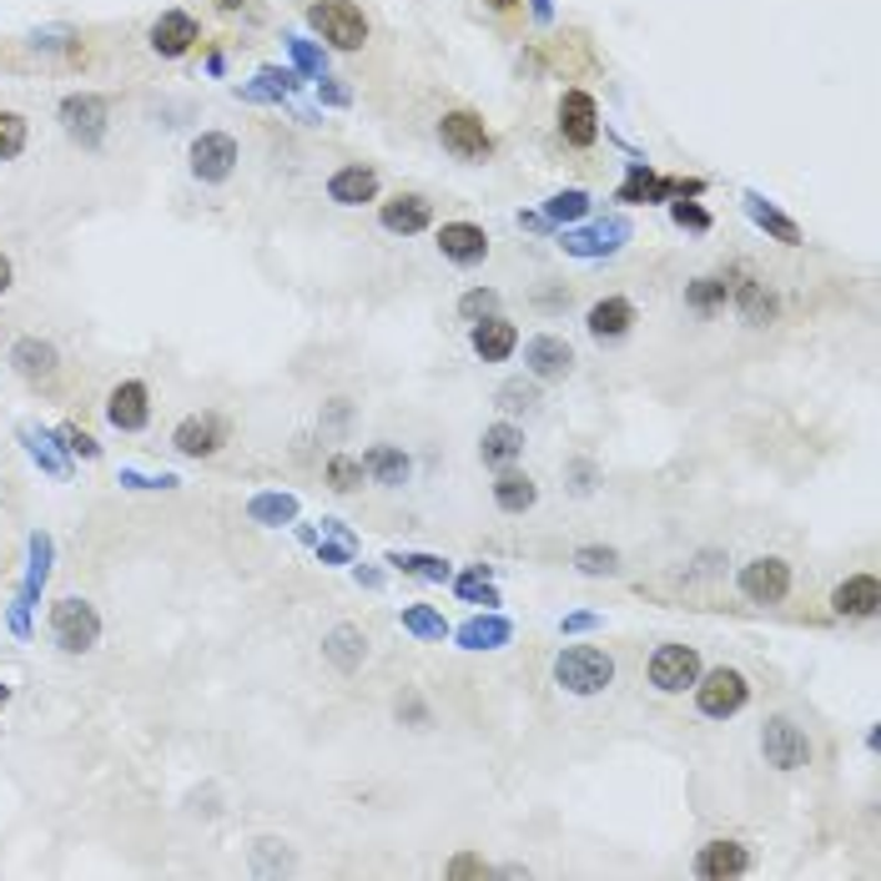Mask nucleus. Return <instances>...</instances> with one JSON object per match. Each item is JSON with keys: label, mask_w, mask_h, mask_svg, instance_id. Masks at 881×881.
I'll return each mask as SVG.
<instances>
[{"label": "nucleus", "mask_w": 881, "mask_h": 881, "mask_svg": "<svg viewBox=\"0 0 881 881\" xmlns=\"http://www.w3.org/2000/svg\"><path fill=\"white\" fill-rule=\"evenodd\" d=\"M555 680L569 696H599L615 680V660L605 650H595V645H569L555 660Z\"/></svg>", "instance_id": "nucleus-1"}, {"label": "nucleus", "mask_w": 881, "mask_h": 881, "mask_svg": "<svg viewBox=\"0 0 881 881\" xmlns=\"http://www.w3.org/2000/svg\"><path fill=\"white\" fill-rule=\"evenodd\" d=\"M307 21H313V31L323 36L327 45H337V51H358V45L368 41V21H363V11L353 0H317L313 11H307Z\"/></svg>", "instance_id": "nucleus-2"}, {"label": "nucleus", "mask_w": 881, "mask_h": 881, "mask_svg": "<svg viewBox=\"0 0 881 881\" xmlns=\"http://www.w3.org/2000/svg\"><path fill=\"white\" fill-rule=\"evenodd\" d=\"M51 635H55V645H61L65 655H81V650H91V645H97L101 615L87 605V599L65 595V599H55V605H51Z\"/></svg>", "instance_id": "nucleus-3"}, {"label": "nucleus", "mask_w": 881, "mask_h": 881, "mask_svg": "<svg viewBox=\"0 0 881 881\" xmlns=\"http://www.w3.org/2000/svg\"><path fill=\"white\" fill-rule=\"evenodd\" d=\"M700 680V655L696 645H660L650 655V686L665 690V696H680L686 686Z\"/></svg>", "instance_id": "nucleus-4"}, {"label": "nucleus", "mask_w": 881, "mask_h": 881, "mask_svg": "<svg viewBox=\"0 0 881 881\" xmlns=\"http://www.w3.org/2000/svg\"><path fill=\"white\" fill-rule=\"evenodd\" d=\"M761 751L776 771H801V766L811 761V740H806V730L791 726L786 716H771L761 726Z\"/></svg>", "instance_id": "nucleus-5"}, {"label": "nucleus", "mask_w": 881, "mask_h": 881, "mask_svg": "<svg viewBox=\"0 0 881 881\" xmlns=\"http://www.w3.org/2000/svg\"><path fill=\"white\" fill-rule=\"evenodd\" d=\"M746 696H751V686H746V675L730 670V665H720V670H710L706 680L696 686V706L706 710L710 720H726L736 716L740 706H746Z\"/></svg>", "instance_id": "nucleus-6"}, {"label": "nucleus", "mask_w": 881, "mask_h": 881, "mask_svg": "<svg viewBox=\"0 0 881 881\" xmlns=\"http://www.w3.org/2000/svg\"><path fill=\"white\" fill-rule=\"evenodd\" d=\"M438 136H444V146L454 156H464V162H484V156L494 152L489 126H484L474 111H448V117L438 121Z\"/></svg>", "instance_id": "nucleus-7"}, {"label": "nucleus", "mask_w": 881, "mask_h": 881, "mask_svg": "<svg viewBox=\"0 0 881 881\" xmlns=\"http://www.w3.org/2000/svg\"><path fill=\"white\" fill-rule=\"evenodd\" d=\"M786 589H791V565L776 555L751 559V565L740 569V595L751 599V605H781Z\"/></svg>", "instance_id": "nucleus-8"}, {"label": "nucleus", "mask_w": 881, "mask_h": 881, "mask_svg": "<svg viewBox=\"0 0 881 881\" xmlns=\"http://www.w3.org/2000/svg\"><path fill=\"white\" fill-rule=\"evenodd\" d=\"M61 121H65V136H71V142L97 146L101 131H107V101L101 97H65Z\"/></svg>", "instance_id": "nucleus-9"}, {"label": "nucleus", "mask_w": 881, "mask_h": 881, "mask_svg": "<svg viewBox=\"0 0 881 881\" xmlns=\"http://www.w3.org/2000/svg\"><path fill=\"white\" fill-rule=\"evenodd\" d=\"M232 166H237V142H232V136L207 131V136L192 142V172L202 176V182H222V176H232Z\"/></svg>", "instance_id": "nucleus-10"}, {"label": "nucleus", "mask_w": 881, "mask_h": 881, "mask_svg": "<svg viewBox=\"0 0 881 881\" xmlns=\"http://www.w3.org/2000/svg\"><path fill=\"white\" fill-rule=\"evenodd\" d=\"M524 363H529L534 378L555 383V378H565V373L575 368V348H569L565 337L545 333V337H529V348H524Z\"/></svg>", "instance_id": "nucleus-11"}, {"label": "nucleus", "mask_w": 881, "mask_h": 881, "mask_svg": "<svg viewBox=\"0 0 881 881\" xmlns=\"http://www.w3.org/2000/svg\"><path fill=\"white\" fill-rule=\"evenodd\" d=\"M222 438H227L222 418H212V414H192V418H182V424H176L172 444L182 448L186 458H212V454L222 448Z\"/></svg>", "instance_id": "nucleus-12"}, {"label": "nucleus", "mask_w": 881, "mask_h": 881, "mask_svg": "<svg viewBox=\"0 0 881 881\" xmlns=\"http://www.w3.org/2000/svg\"><path fill=\"white\" fill-rule=\"evenodd\" d=\"M559 131H565V142H575V146L595 142V136H599L595 97H585V91H565V101H559Z\"/></svg>", "instance_id": "nucleus-13"}, {"label": "nucleus", "mask_w": 881, "mask_h": 881, "mask_svg": "<svg viewBox=\"0 0 881 881\" xmlns=\"http://www.w3.org/2000/svg\"><path fill=\"white\" fill-rule=\"evenodd\" d=\"M107 418L117 428H126V434H136V428H146V418H152V403H146V383H117L107 398Z\"/></svg>", "instance_id": "nucleus-14"}, {"label": "nucleus", "mask_w": 881, "mask_h": 881, "mask_svg": "<svg viewBox=\"0 0 881 881\" xmlns=\"http://www.w3.org/2000/svg\"><path fill=\"white\" fill-rule=\"evenodd\" d=\"M881 605V585L877 575H851L837 585V595H831V609L837 615H851V620H867V615H877Z\"/></svg>", "instance_id": "nucleus-15"}, {"label": "nucleus", "mask_w": 881, "mask_h": 881, "mask_svg": "<svg viewBox=\"0 0 881 881\" xmlns=\"http://www.w3.org/2000/svg\"><path fill=\"white\" fill-rule=\"evenodd\" d=\"M438 247H444L448 262H464V267H474V262H484V252H489V237H484V227H474V222H444V232H438Z\"/></svg>", "instance_id": "nucleus-16"}, {"label": "nucleus", "mask_w": 881, "mask_h": 881, "mask_svg": "<svg viewBox=\"0 0 881 881\" xmlns=\"http://www.w3.org/2000/svg\"><path fill=\"white\" fill-rule=\"evenodd\" d=\"M11 363L26 383H51L55 368H61V353H55L51 343H41V337H21L11 348Z\"/></svg>", "instance_id": "nucleus-17"}, {"label": "nucleus", "mask_w": 881, "mask_h": 881, "mask_svg": "<svg viewBox=\"0 0 881 881\" xmlns=\"http://www.w3.org/2000/svg\"><path fill=\"white\" fill-rule=\"evenodd\" d=\"M327 196H333L337 207H363V202L378 196V176H373L368 166H343V172H333V182H327Z\"/></svg>", "instance_id": "nucleus-18"}, {"label": "nucleus", "mask_w": 881, "mask_h": 881, "mask_svg": "<svg viewBox=\"0 0 881 881\" xmlns=\"http://www.w3.org/2000/svg\"><path fill=\"white\" fill-rule=\"evenodd\" d=\"M428 222H434V207H428L424 196H393V202H383V227L398 232V237H414Z\"/></svg>", "instance_id": "nucleus-19"}, {"label": "nucleus", "mask_w": 881, "mask_h": 881, "mask_svg": "<svg viewBox=\"0 0 881 881\" xmlns=\"http://www.w3.org/2000/svg\"><path fill=\"white\" fill-rule=\"evenodd\" d=\"M746 867H751V851L740 847V841H710V847H700V857H696L700 877H740Z\"/></svg>", "instance_id": "nucleus-20"}, {"label": "nucleus", "mask_w": 881, "mask_h": 881, "mask_svg": "<svg viewBox=\"0 0 881 881\" xmlns=\"http://www.w3.org/2000/svg\"><path fill=\"white\" fill-rule=\"evenodd\" d=\"M514 343H519V333H514V323H504V317L474 323V353H479L484 363H504L514 353Z\"/></svg>", "instance_id": "nucleus-21"}, {"label": "nucleus", "mask_w": 881, "mask_h": 881, "mask_svg": "<svg viewBox=\"0 0 881 881\" xmlns=\"http://www.w3.org/2000/svg\"><path fill=\"white\" fill-rule=\"evenodd\" d=\"M192 41H196V21L186 11H166L162 21L152 26V51H162V55H182Z\"/></svg>", "instance_id": "nucleus-22"}, {"label": "nucleus", "mask_w": 881, "mask_h": 881, "mask_svg": "<svg viewBox=\"0 0 881 881\" xmlns=\"http://www.w3.org/2000/svg\"><path fill=\"white\" fill-rule=\"evenodd\" d=\"M323 655L337 665L343 675H353L363 665V655H368V640H363V630H353V625H337L333 635L323 640Z\"/></svg>", "instance_id": "nucleus-23"}, {"label": "nucleus", "mask_w": 881, "mask_h": 881, "mask_svg": "<svg viewBox=\"0 0 881 881\" xmlns=\"http://www.w3.org/2000/svg\"><path fill=\"white\" fill-rule=\"evenodd\" d=\"M730 297L740 303V317H746V323H756V327H766L776 317V297L766 293L756 277H736V283H730Z\"/></svg>", "instance_id": "nucleus-24"}, {"label": "nucleus", "mask_w": 881, "mask_h": 881, "mask_svg": "<svg viewBox=\"0 0 881 881\" xmlns=\"http://www.w3.org/2000/svg\"><path fill=\"white\" fill-rule=\"evenodd\" d=\"M635 323V307L625 297H605V303L589 307V333L595 337H625Z\"/></svg>", "instance_id": "nucleus-25"}, {"label": "nucleus", "mask_w": 881, "mask_h": 881, "mask_svg": "<svg viewBox=\"0 0 881 881\" xmlns=\"http://www.w3.org/2000/svg\"><path fill=\"white\" fill-rule=\"evenodd\" d=\"M534 499H539V489H534V479L529 474H499V484H494V504H499L504 514H524V509H534Z\"/></svg>", "instance_id": "nucleus-26"}, {"label": "nucleus", "mask_w": 881, "mask_h": 881, "mask_svg": "<svg viewBox=\"0 0 881 881\" xmlns=\"http://www.w3.org/2000/svg\"><path fill=\"white\" fill-rule=\"evenodd\" d=\"M479 454H484V464H509V458H519V454H524V434H519L514 424H494V428H484Z\"/></svg>", "instance_id": "nucleus-27"}, {"label": "nucleus", "mask_w": 881, "mask_h": 881, "mask_svg": "<svg viewBox=\"0 0 881 881\" xmlns=\"http://www.w3.org/2000/svg\"><path fill=\"white\" fill-rule=\"evenodd\" d=\"M363 468H368L378 484H403V479H408V458H403L398 448H388V444L368 448V454H363Z\"/></svg>", "instance_id": "nucleus-28"}, {"label": "nucleus", "mask_w": 881, "mask_h": 881, "mask_svg": "<svg viewBox=\"0 0 881 881\" xmlns=\"http://www.w3.org/2000/svg\"><path fill=\"white\" fill-rule=\"evenodd\" d=\"M247 519L252 524H287V519H297V499L293 494H257V499L247 504Z\"/></svg>", "instance_id": "nucleus-29"}, {"label": "nucleus", "mask_w": 881, "mask_h": 881, "mask_svg": "<svg viewBox=\"0 0 881 881\" xmlns=\"http://www.w3.org/2000/svg\"><path fill=\"white\" fill-rule=\"evenodd\" d=\"M726 297H730V283H726V277H696V283L686 287V303L696 307V313H716Z\"/></svg>", "instance_id": "nucleus-30"}, {"label": "nucleus", "mask_w": 881, "mask_h": 881, "mask_svg": "<svg viewBox=\"0 0 881 881\" xmlns=\"http://www.w3.org/2000/svg\"><path fill=\"white\" fill-rule=\"evenodd\" d=\"M363 458H348V454H337V458H327V484H333L337 494H353L363 484Z\"/></svg>", "instance_id": "nucleus-31"}, {"label": "nucleus", "mask_w": 881, "mask_h": 881, "mask_svg": "<svg viewBox=\"0 0 881 881\" xmlns=\"http://www.w3.org/2000/svg\"><path fill=\"white\" fill-rule=\"evenodd\" d=\"M751 217L761 222L766 232H776V237H781L786 247H796V242H801V232H796V222H786L781 212H771V207H766V202H761V196H751Z\"/></svg>", "instance_id": "nucleus-32"}, {"label": "nucleus", "mask_w": 881, "mask_h": 881, "mask_svg": "<svg viewBox=\"0 0 881 881\" xmlns=\"http://www.w3.org/2000/svg\"><path fill=\"white\" fill-rule=\"evenodd\" d=\"M615 237H625V222H609V227H595V232H585V237H569L565 247L569 252H609V247H620Z\"/></svg>", "instance_id": "nucleus-33"}, {"label": "nucleus", "mask_w": 881, "mask_h": 881, "mask_svg": "<svg viewBox=\"0 0 881 881\" xmlns=\"http://www.w3.org/2000/svg\"><path fill=\"white\" fill-rule=\"evenodd\" d=\"M499 640H509V625H504V620H474V625H464V645H468V650H489V645H499Z\"/></svg>", "instance_id": "nucleus-34"}, {"label": "nucleus", "mask_w": 881, "mask_h": 881, "mask_svg": "<svg viewBox=\"0 0 881 881\" xmlns=\"http://www.w3.org/2000/svg\"><path fill=\"white\" fill-rule=\"evenodd\" d=\"M534 403H539V388L524 383V378H514L499 388V408H509V414H534Z\"/></svg>", "instance_id": "nucleus-35"}, {"label": "nucleus", "mask_w": 881, "mask_h": 881, "mask_svg": "<svg viewBox=\"0 0 881 881\" xmlns=\"http://www.w3.org/2000/svg\"><path fill=\"white\" fill-rule=\"evenodd\" d=\"M21 146H26V121L16 111H0V162L21 156Z\"/></svg>", "instance_id": "nucleus-36"}, {"label": "nucleus", "mask_w": 881, "mask_h": 881, "mask_svg": "<svg viewBox=\"0 0 881 881\" xmlns=\"http://www.w3.org/2000/svg\"><path fill=\"white\" fill-rule=\"evenodd\" d=\"M21 438H26V448H31V454H36V458H41V464H45V468H51L55 479H65V458H61V454H55V448H51V438H45V434H41V428H21Z\"/></svg>", "instance_id": "nucleus-37"}, {"label": "nucleus", "mask_w": 881, "mask_h": 881, "mask_svg": "<svg viewBox=\"0 0 881 881\" xmlns=\"http://www.w3.org/2000/svg\"><path fill=\"white\" fill-rule=\"evenodd\" d=\"M393 565L403 569V575H424V579H448V565L434 555H393Z\"/></svg>", "instance_id": "nucleus-38"}, {"label": "nucleus", "mask_w": 881, "mask_h": 881, "mask_svg": "<svg viewBox=\"0 0 881 881\" xmlns=\"http://www.w3.org/2000/svg\"><path fill=\"white\" fill-rule=\"evenodd\" d=\"M575 565L585 569V575H615V569H620V555H615V549H595V545H585L575 555Z\"/></svg>", "instance_id": "nucleus-39"}, {"label": "nucleus", "mask_w": 881, "mask_h": 881, "mask_svg": "<svg viewBox=\"0 0 881 881\" xmlns=\"http://www.w3.org/2000/svg\"><path fill=\"white\" fill-rule=\"evenodd\" d=\"M403 625H408V630L414 635H424V640H444V620H438L434 609H403Z\"/></svg>", "instance_id": "nucleus-40"}, {"label": "nucleus", "mask_w": 881, "mask_h": 881, "mask_svg": "<svg viewBox=\"0 0 881 881\" xmlns=\"http://www.w3.org/2000/svg\"><path fill=\"white\" fill-rule=\"evenodd\" d=\"M252 851H257V867L262 871H287V867H293V851H287L283 841H257Z\"/></svg>", "instance_id": "nucleus-41"}, {"label": "nucleus", "mask_w": 881, "mask_h": 881, "mask_svg": "<svg viewBox=\"0 0 881 881\" xmlns=\"http://www.w3.org/2000/svg\"><path fill=\"white\" fill-rule=\"evenodd\" d=\"M494 307H499V293H464V303H458V313L474 317V323H484V317H494Z\"/></svg>", "instance_id": "nucleus-42"}, {"label": "nucleus", "mask_w": 881, "mask_h": 881, "mask_svg": "<svg viewBox=\"0 0 881 881\" xmlns=\"http://www.w3.org/2000/svg\"><path fill=\"white\" fill-rule=\"evenodd\" d=\"M585 212H589V196L585 192H559L555 202H549V217H565V222L585 217Z\"/></svg>", "instance_id": "nucleus-43"}, {"label": "nucleus", "mask_w": 881, "mask_h": 881, "mask_svg": "<svg viewBox=\"0 0 881 881\" xmlns=\"http://www.w3.org/2000/svg\"><path fill=\"white\" fill-rule=\"evenodd\" d=\"M61 438H65V448H71V454H81V458H97V454H101V448H97V438H91V434H81L77 424H65V428H61Z\"/></svg>", "instance_id": "nucleus-44"}, {"label": "nucleus", "mask_w": 881, "mask_h": 881, "mask_svg": "<svg viewBox=\"0 0 881 881\" xmlns=\"http://www.w3.org/2000/svg\"><path fill=\"white\" fill-rule=\"evenodd\" d=\"M458 589H464L468 599H484V605H494V599H499V595H494V585H489L484 575H464V579H458Z\"/></svg>", "instance_id": "nucleus-45"}, {"label": "nucleus", "mask_w": 881, "mask_h": 881, "mask_svg": "<svg viewBox=\"0 0 881 881\" xmlns=\"http://www.w3.org/2000/svg\"><path fill=\"white\" fill-rule=\"evenodd\" d=\"M675 222H690V227H706V212H700V207H690V202H675Z\"/></svg>", "instance_id": "nucleus-46"}, {"label": "nucleus", "mask_w": 881, "mask_h": 881, "mask_svg": "<svg viewBox=\"0 0 881 881\" xmlns=\"http://www.w3.org/2000/svg\"><path fill=\"white\" fill-rule=\"evenodd\" d=\"M448 877H484V861L479 857H458L454 867H448Z\"/></svg>", "instance_id": "nucleus-47"}, {"label": "nucleus", "mask_w": 881, "mask_h": 881, "mask_svg": "<svg viewBox=\"0 0 881 881\" xmlns=\"http://www.w3.org/2000/svg\"><path fill=\"white\" fill-rule=\"evenodd\" d=\"M293 55H297V61H303V65H307V71H317V65H323V61H317V55H313V51H307V45H303V41H293Z\"/></svg>", "instance_id": "nucleus-48"}, {"label": "nucleus", "mask_w": 881, "mask_h": 881, "mask_svg": "<svg viewBox=\"0 0 881 881\" xmlns=\"http://www.w3.org/2000/svg\"><path fill=\"white\" fill-rule=\"evenodd\" d=\"M11 293V257H0V297Z\"/></svg>", "instance_id": "nucleus-49"}, {"label": "nucleus", "mask_w": 881, "mask_h": 881, "mask_svg": "<svg viewBox=\"0 0 881 881\" xmlns=\"http://www.w3.org/2000/svg\"><path fill=\"white\" fill-rule=\"evenodd\" d=\"M494 11H514V6H519V0H489Z\"/></svg>", "instance_id": "nucleus-50"}, {"label": "nucleus", "mask_w": 881, "mask_h": 881, "mask_svg": "<svg viewBox=\"0 0 881 881\" xmlns=\"http://www.w3.org/2000/svg\"><path fill=\"white\" fill-rule=\"evenodd\" d=\"M6 696H11V690H6V686H0V706H6Z\"/></svg>", "instance_id": "nucleus-51"}]
</instances>
